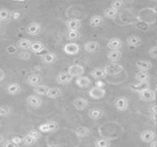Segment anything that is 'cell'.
<instances>
[{
    "instance_id": "cell-1",
    "label": "cell",
    "mask_w": 157,
    "mask_h": 147,
    "mask_svg": "<svg viewBox=\"0 0 157 147\" xmlns=\"http://www.w3.org/2000/svg\"><path fill=\"white\" fill-rule=\"evenodd\" d=\"M123 70V65L118 63H110L104 67V71L107 75H117L121 74Z\"/></svg>"
},
{
    "instance_id": "cell-2",
    "label": "cell",
    "mask_w": 157,
    "mask_h": 147,
    "mask_svg": "<svg viewBox=\"0 0 157 147\" xmlns=\"http://www.w3.org/2000/svg\"><path fill=\"white\" fill-rule=\"evenodd\" d=\"M68 74L70 75H72L73 77H80L82 75H84L85 74V67L81 64H74L72 65H70L68 67V70H67Z\"/></svg>"
},
{
    "instance_id": "cell-3",
    "label": "cell",
    "mask_w": 157,
    "mask_h": 147,
    "mask_svg": "<svg viewBox=\"0 0 157 147\" xmlns=\"http://www.w3.org/2000/svg\"><path fill=\"white\" fill-rule=\"evenodd\" d=\"M88 95L94 99H101L106 96V89L101 87H94L89 89Z\"/></svg>"
},
{
    "instance_id": "cell-4",
    "label": "cell",
    "mask_w": 157,
    "mask_h": 147,
    "mask_svg": "<svg viewBox=\"0 0 157 147\" xmlns=\"http://www.w3.org/2000/svg\"><path fill=\"white\" fill-rule=\"evenodd\" d=\"M139 98L146 102H153L156 99V93L153 89H147L139 93Z\"/></svg>"
},
{
    "instance_id": "cell-5",
    "label": "cell",
    "mask_w": 157,
    "mask_h": 147,
    "mask_svg": "<svg viewBox=\"0 0 157 147\" xmlns=\"http://www.w3.org/2000/svg\"><path fill=\"white\" fill-rule=\"evenodd\" d=\"M63 50L64 53H66L68 55H75L80 52V46H79V44H77L75 42H69L63 46Z\"/></svg>"
},
{
    "instance_id": "cell-6",
    "label": "cell",
    "mask_w": 157,
    "mask_h": 147,
    "mask_svg": "<svg viewBox=\"0 0 157 147\" xmlns=\"http://www.w3.org/2000/svg\"><path fill=\"white\" fill-rule=\"evenodd\" d=\"M39 130H40V133H53V132L58 130V123L55 122L51 121V122H48L46 123L41 124L39 127Z\"/></svg>"
},
{
    "instance_id": "cell-7",
    "label": "cell",
    "mask_w": 157,
    "mask_h": 147,
    "mask_svg": "<svg viewBox=\"0 0 157 147\" xmlns=\"http://www.w3.org/2000/svg\"><path fill=\"white\" fill-rule=\"evenodd\" d=\"M155 137H156L155 133L153 132V131H151V130H145L140 135V139L142 140V142L146 143V144L153 143L155 141Z\"/></svg>"
},
{
    "instance_id": "cell-8",
    "label": "cell",
    "mask_w": 157,
    "mask_h": 147,
    "mask_svg": "<svg viewBox=\"0 0 157 147\" xmlns=\"http://www.w3.org/2000/svg\"><path fill=\"white\" fill-rule=\"evenodd\" d=\"M114 106L119 111H125L129 108V101L125 97H120L115 100Z\"/></svg>"
},
{
    "instance_id": "cell-9",
    "label": "cell",
    "mask_w": 157,
    "mask_h": 147,
    "mask_svg": "<svg viewBox=\"0 0 157 147\" xmlns=\"http://www.w3.org/2000/svg\"><path fill=\"white\" fill-rule=\"evenodd\" d=\"M40 30H41V26L37 22H32L26 27V33L30 36L38 35L40 32Z\"/></svg>"
},
{
    "instance_id": "cell-10",
    "label": "cell",
    "mask_w": 157,
    "mask_h": 147,
    "mask_svg": "<svg viewBox=\"0 0 157 147\" xmlns=\"http://www.w3.org/2000/svg\"><path fill=\"white\" fill-rule=\"evenodd\" d=\"M107 47L110 51H115V50H121L123 47V41L119 39V38H112L108 41Z\"/></svg>"
},
{
    "instance_id": "cell-11",
    "label": "cell",
    "mask_w": 157,
    "mask_h": 147,
    "mask_svg": "<svg viewBox=\"0 0 157 147\" xmlns=\"http://www.w3.org/2000/svg\"><path fill=\"white\" fill-rule=\"evenodd\" d=\"M82 25V22L78 18H69L65 21V27L68 30H78Z\"/></svg>"
},
{
    "instance_id": "cell-12",
    "label": "cell",
    "mask_w": 157,
    "mask_h": 147,
    "mask_svg": "<svg viewBox=\"0 0 157 147\" xmlns=\"http://www.w3.org/2000/svg\"><path fill=\"white\" fill-rule=\"evenodd\" d=\"M150 82L149 81H144V82H139L137 84H134V85H131V88L132 90L137 92L138 94L144 91V90H147L150 88Z\"/></svg>"
},
{
    "instance_id": "cell-13",
    "label": "cell",
    "mask_w": 157,
    "mask_h": 147,
    "mask_svg": "<svg viewBox=\"0 0 157 147\" xmlns=\"http://www.w3.org/2000/svg\"><path fill=\"white\" fill-rule=\"evenodd\" d=\"M73 78L74 77L72 75H70L68 74V72H62L57 75L56 81L60 85H66V84H69L73 80Z\"/></svg>"
},
{
    "instance_id": "cell-14",
    "label": "cell",
    "mask_w": 157,
    "mask_h": 147,
    "mask_svg": "<svg viewBox=\"0 0 157 147\" xmlns=\"http://www.w3.org/2000/svg\"><path fill=\"white\" fill-rule=\"evenodd\" d=\"M135 65L139 69V71L143 72H147L153 67V64L148 60H139L135 63Z\"/></svg>"
},
{
    "instance_id": "cell-15",
    "label": "cell",
    "mask_w": 157,
    "mask_h": 147,
    "mask_svg": "<svg viewBox=\"0 0 157 147\" xmlns=\"http://www.w3.org/2000/svg\"><path fill=\"white\" fill-rule=\"evenodd\" d=\"M92 84V81L90 80V78L88 76H85L82 75L80 77H77L75 79V85L81 88H86L89 87Z\"/></svg>"
},
{
    "instance_id": "cell-16",
    "label": "cell",
    "mask_w": 157,
    "mask_h": 147,
    "mask_svg": "<svg viewBox=\"0 0 157 147\" xmlns=\"http://www.w3.org/2000/svg\"><path fill=\"white\" fill-rule=\"evenodd\" d=\"M104 110L99 108H93L88 111V117L92 120H99L104 116Z\"/></svg>"
},
{
    "instance_id": "cell-17",
    "label": "cell",
    "mask_w": 157,
    "mask_h": 147,
    "mask_svg": "<svg viewBox=\"0 0 157 147\" xmlns=\"http://www.w3.org/2000/svg\"><path fill=\"white\" fill-rule=\"evenodd\" d=\"M27 103L29 106H30L32 108H39L41 106L42 100L40 97L35 96V95H31V96H29V98L27 99Z\"/></svg>"
},
{
    "instance_id": "cell-18",
    "label": "cell",
    "mask_w": 157,
    "mask_h": 147,
    "mask_svg": "<svg viewBox=\"0 0 157 147\" xmlns=\"http://www.w3.org/2000/svg\"><path fill=\"white\" fill-rule=\"evenodd\" d=\"M73 106L77 110H83L88 106V101L83 98H77L73 101Z\"/></svg>"
},
{
    "instance_id": "cell-19",
    "label": "cell",
    "mask_w": 157,
    "mask_h": 147,
    "mask_svg": "<svg viewBox=\"0 0 157 147\" xmlns=\"http://www.w3.org/2000/svg\"><path fill=\"white\" fill-rule=\"evenodd\" d=\"M99 48H100V46L98 41H87L84 45L85 51L89 53H94V52H98L99 50Z\"/></svg>"
},
{
    "instance_id": "cell-20",
    "label": "cell",
    "mask_w": 157,
    "mask_h": 147,
    "mask_svg": "<svg viewBox=\"0 0 157 147\" xmlns=\"http://www.w3.org/2000/svg\"><path fill=\"white\" fill-rule=\"evenodd\" d=\"M122 56V52L121 50H115V51H109L107 54L108 59L111 63H117Z\"/></svg>"
},
{
    "instance_id": "cell-21",
    "label": "cell",
    "mask_w": 157,
    "mask_h": 147,
    "mask_svg": "<svg viewBox=\"0 0 157 147\" xmlns=\"http://www.w3.org/2000/svg\"><path fill=\"white\" fill-rule=\"evenodd\" d=\"M126 41H127L129 46L133 47V48L139 47L142 44V39L137 35H132V36L128 37Z\"/></svg>"
},
{
    "instance_id": "cell-22",
    "label": "cell",
    "mask_w": 157,
    "mask_h": 147,
    "mask_svg": "<svg viewBox=\"0 0 157 147\" xmlns=\"http://www.w3.org/2000/svg\"><path fill=\"white\" fill-rule=\"evenodd\" d=\"M90 75L91 76L94 78V79H97V80H99V79H104L107 75L104 71V69L102 68H95L94 70H92L90 72Z\"/></svg>"
},
{
    "instance_id": "cell-23",
    "label": "cell",
    "mask_w": 157,
    "mask_h": 147,
    "mask_svg": "<svg viewBox=\"0 0 157 147\" xmlns=\"http://www.w3.org/2000/svg\"><path fill=\"white\" fill-rule=\"evenodd\" d=\"M6 93H8L9 95H17V94L20 93L21 87L17 83H12L6 87Z\"/></svg>"
},
{
    "instance_id": "cell-24",
    "label": "cell",
    "mask_w": 157,
    "mask_h": 147,
    "mask_svg": "<svg viewBox=\"0 0 157 147\" xmlns=\"http://www.w3.org/2000/svg\"><path fill=\"white\" fill-rule=\"evenodd\" d=\"M104 22V17H101V16H98V15H96V16H93L90 20H89V24L92 28H97V27H99L103 24Z\"/></svg>"
},
{
    "instance_id": "cell-25",
    "label": "cell",
    "mask_w": 157,
    "mask_h": 147,
    "mask_svg": "<svg viewBox=\"0 0 157 147\" xmlns=\"http://www.w3.org/2000/svg\"><path fill=\"white\" fill-rule=\"evenodd\" d=\"M41 59H42V62L43 63H45L47 64H54L56 62L57 56L53 52H47L46 54H44L41 57Z\"/></svg>"
},
{
    "instance_id": "cell-26",
    "label": "cell",
    "mask_w": 157,
    "mask_h": 147,
    "mask_svg": "<svg viewBox=\"0 0 157 147\" xmlns=\"http://www.w3.org/2000/svg\"><path fill=\"white\" fill-rule=\"evenodd\" d=\"M62 93H63L62 90L60 88H58V87H50L49 90H48V93H47L46 97L49 98V99H57V98L61 97L62 96Z\"/></svg>"
},
{
    "instance_id": "cell-27",
    "label": "cell",
    "mask_w": 157,
    "mask_h": 147,
    "mask_svg": "<svg viewBox=\"0 0 157 147\" xmlns=\"http://www.w3.org/2000/svg\"><path fill=\"white\" fill-rule=\"evenodd\" d=\"M89 133H90V130L87 127H85V126H79L75 130V134L77 137H81V138L86 137V136L89 135Z\"/></svg>"
},
{
    "instance_id": "cell-28",
    "label": "cell",
    "mask_w": 157,
    "mask_h": 147,
    "mask_svg": "<svg viewBox=\"0 0 157 147\" xmlns=\"http://www.w3.org/2000/svg\"><path fill=\"white\" fill-rule=\"evenodd\" d=\"M32 44V41H30L29 39H21L17 42V46L23 51L30 49V46Z\"/></svg>"
},
{
    "instance_id": "cell-29",
    "label": "cell",
    "mask_w": 157,
    "mask_h": 147,
    "mask_svg": "<svg viewBox=\"0 0 157 147\" xmlns=\"http://www.w3.org/2000/svg\"><path fill=\"white\" fill-rule=\"evenodd\" d=\"M49 87L45 86V85H39L37 87H34L33 88V92L36 95H40V96H46L49 90Z\"/></svg>"
},
{
    "instance_id": "cell-30",
    "label": "cell",
    "mask_w": 157,
    "mask_h": 147,
    "mask_svg": "<svg viewBox=\"0 0 157 147\" xmlns=\"http://www.w3.org/2000/svg\"><path fill=\"white\" fill-rule=\"evenodd\" d=\"M40 82H41V78L38 75H31L27 79V83L31 87H37L40 85Z\"/></svg>"
},
{
    "instance_id": "cell-31",
    "label": "cell",
    "mask_w": 157,
    "mask_h": 147,
    "mask_svg": "<svg viewBox=\"0 0 157 147\" xmlns=\"http://www.w3.org/2000/svg\"><path fill=\"white\" fill-rule=\"evenodd\" d=\"M119 10L115 9L113 7H109L104 11V17L109 19H115L118 16Z\"/></svg>"
},
{
    "instance_id": "cell-32",
    "label": "cell",
    "mask_w": 157,
    "mask_h": 147,
    "mask_svg": "<svg viewBox=\"0 0 157 147\" xmlns=\"http://www.w3.org/2000/svg\"><path fill=\"white\" fill-rule=\"evenodd\" d=\"M45 49V46L44 44L41 42V41H33L31 46H30V51L33 52H42L43 50Z\"/></svg>"
},
{
    "instance_id": "cell-33",
    "label": "cell",
    "mask_w": 157,
    "mask_h": 147,
    "mask_svg": "<svg viewBox=\"0 0 157 147\" xmlns=\"http://www.w3.org/2000/svg\"><path fill=\"white\" fill-rule=\"evenodd\" d=\"M150 75L147 72H143V71H139L136 75H135V80L138 82H144V81H149L150 80Z\"/></svg>"
},
{
    "instance_id": "cell-34",
    "label": "cell",
    "mask_w": 157,
    "mask_h": 147,
    "mask_svg": "<svg viewBox=\"0 0 157 147\" xmlns=\"http://www.w3.org/2000/svg\"><path fill=\"white\" fill-rule=\"evenodd\" d=\"M81 37V34L78 30H68L66 33V38L69 41H76L79 40Z\"/></svg>"
},
{
    "instance_id": "cell-35",
    "label": "cell",
    "mask_w": 157,
    "mask_h": 147,
    "mask_svg": "<svg viewBox=\"0 0 157 147\" xmlns=\"http://www.w3.org/2000/svg\"><path fill=\"white\" fill-rule=\"evenodd\" d=\"M95 147H110L111 143L109 139L106 138H100L95 141Z\"/></svg>"
},
{
    "instance_id": "cell-36",
    "label": "cell",
    "mask_w": 157,
    "mask_h": 147,
    "mask_svg": "<svg viewBox=\"0 0 157 147\" xmlns=\"http://www.w3.org/2000/svg\"><path fill=\"white\" fill-rule=\"evenodd\" d=\"M22 141H23V144L25 145H33L36 142H37V140H35L33 137H31L29 134H27V135H25L23 138H22Z\"/></svg>"
},
{
    "instance_id": "cell-37",
    "label": "cell",
    "mask_w": 157,
    "mask_h": 147,
    "mask_svg": "<svg viewBox=\"0 0 157 147\" xmlns=\"http://www.w3.org/2000/svg\"><path fill=\"white\" fill-rule=\"evenodd\" d=\"M10 15H11V13L8 9H6V8L0 9V20L1 21L8 19Z\"/></svg>"
},
{
    "instance_id": "cell-38",
    "label": "cell",
    "mask_w": 157,
    "mask_h": 147,
    "mask_svg": "<svg viewBox=\"0 0 157 147\" xmlns=\"http://www.w3.org/2000/svg\"><path fill=\"white\" fill-rule=\"evenodd\" d=\"M11 113V109L7 106H1L0 107V116L6 117L8 116Z\"/></svg>"
},
{
    "instance_id": "cell-39",
    "label": "cell",
    "mask_w": 157,
    "mask_h": 147,
    "mask_svg": "<svg viewBox=\"0 0 157 147\" xmlns=\"http://www.w3.org/2000/svg\"><path fill=\"white\" fill-rule=\"evenodd\" d=\"M123 5H124V1H122V0H115V1H112L110 3V7H113V8L119 10Z\"/></svg>"
},
{
    "instance_id": "cell-40",
    "label": "cell",
    "mask_w": 157,
    "mask_h": 147,
    "mask_svg": "<svg viewBox=\"0 0 157 147\" xmlns=\"http://www.w3.org/2000/svg\"><path fill=\"white\" fill-rule=\"evenodd\" d=\"M29 134L31 137H33L35 140H39V139L40 138V136H41L40 133L39 131H37V130H31V131H29Z\"/></svg>"
},
{
    "instance_id": "cell-41",
    "label": "cell",
    "mask_w": 157,
    "mask_h": 147,
    "mask_svg": "<svg viewBox=\"0 0 157 147\" xmlns=\"http://www.w3.org/2000/svg\"><path fill=\"white\" fill-rule=\"evenodd\" d=\"M18 57L22 60H29L30 58V53L28 52H21L18 53Z\"/></svg>"
},
{
    "instance_id": "cell-42",
    "label": "cell",
    "mask_w": 157,
    "mask_h": 147,
    "mask_svg": "<svg viewBox=\"0 0 157 147\" xmlns=\"http://www.w3.org/2000/svg\"><path fill=\"white\" fill-rule=\"evenodd\" d=\"M3 147H19V145H17V144H15L12 141H6V142L4 143Z\"/></svg>"
},
{
    "instance_id": "cell-43",
    "label": "cell",
    "mask_w": 157,
    "mask_h": 147,
    "mask_svg": "<svg viewBox=\"0 0 157 147\" xmlns=\"http://www.w3.org/2000/svg\"><path fill=\"white\" fill-rule=\"evenodd\" d=\"M12 142H14L15 144H17V145H19L21 143H23V141H22V139L21 138H19V137H14V138H12V140H11Z\"/></svg>"
},
{
    "instance_id": "cell-44",
    "label": "cell",
    "mask_w": 157,
    "mask_h": 147,
    "mask_svg": "<svg viewBox=\"0 0 157 147\" xmlns=\"http://www.w3.org/2000/svg\"><path fill=\"white\" fill-rule=\"evenodd\" d=\"M5 77H6V74H5V72L0 68V82L3 81V80L5 79Z\"/></svg>"
},
{
    "instance_id": "cell-45",
    "label": "cell",
    "mask_w": 157,
    "mask_h": 147,
    "mask_svg": "<svg viewBox=\"0 0 157 147\" xmlns=\"http://www.w3.org/2000/svg\"><path fill=\"white\" fill-rule=\"evenodd\" d=\"M47 147H61V145H56V144H52V145H49Z\"/></svg>"
},
{
    "instance_id": "cell-46",
    "label": "cell",
    "mask_w": 157,
    "mask_h": 147,
    "mask_svg": "<svg viewBox=\"0 0 157 147\" xmlns=\"http://www.w3.org/2000/svg\"><path fill=\"white\" fill-rule=\"evenodd\" d=\"M154 78H155V80H157V70L154 73Z\"/></svg>"
},
{
    "instance_id": "cell-47",
    "label": "cell",
    "mask_w": 157,
    "mask_h": 147,
    "mask_svg": "<svg viewBox=\"0 0 157 147\" xmlns=\"http://www.w3.org/2000/svg\"><path fill=\"white\" fill-rule=\"evenodd\" d=\"M3 142H4V138H3V136H1V135H0V144H1V143H3Z\"/></svg>"
},
{
    "instance_id": "cell-48",
    "label": "cell",
    "mask_w": 157,
    "mask_h": 147,
    "mask_svg": "<svg viewBox=\"0 0 157 147\" xmlns=\"http://www.w3.org/2000/svg\"><path fill=\"white\" fill-rule=\"evenodd\" d=\"M0 22H1V20H0Z\"/></svg>"
}]
</instances>
